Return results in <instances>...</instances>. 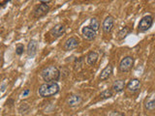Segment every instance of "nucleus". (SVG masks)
I'll list each match as a JSON object with an SVG mask.
<instances>
[{"mask_svg": "<svg viewBox=\"0 0 155 116\" xmlns=\"http://www.w3.org/2000/svg\"><path fill=\"white\" fill-rule=\"evenodd\" d=\"M60 90L59 85L57 84L55 81H50V82H45L42 84L39 88V95L42 98H48V97L56 95Z\"/></svg>", "mask_w": 155, "mask_h": 116, "instance_id": "f257e3e1", "label": "nucleus"}, {"mask_svg": "<svg viewBox=\"0 0 155 116\" xmlns=\"http://www.w3.org/2000/svg\"><path fill=\"white\" fill-rule=\"evenodd\" d=\"M41 76L44 81H57L60 79V72L54 66H48L41 72Z\"/></svg>", "mask_w": 155, "mask_h": 116, "instance_id": "f03ea898", "label": "nucleus"}, {"mask_svg": "<svg viewBox=\"0 0 155 116\" xmlns=\"http://www.w3.org/2000/svg\"><path fill=\"white\" fill-rule=\"evenodd\" d=\"M134 66V58L132 56H126L119 63V70L122 72H127L132 70Z\"/></svg>", "mask_w": 155, "mask_h": 116, "instance_id": "7ed1b4c3", "label": "nucleus"}, {"mask_svg": "<svg viewBox=\"0 0 155 116\" xmlns=\"http://www.w3.org/2000/svg\"><path fill=\"white\" fill-rule=\"evenodd\" d=\"M153 23V18L151 16H145L143 17L140 21L139 22V25H138V29L140 32H145L147 31L148 29L151 27Z\"/></svg>", "mask_w": 155, "mask_h": 116, "instance_id": "20e7f679", "label": "nucleus"}, {"mask_svg": "<svg viewBox=\"0 0 155 116\" xmlns=\"http://www.w3.org/2000/svg\"><path fill=\"white\" fill-rule=\"evenodd\" d=\"M48 12H50V6L47 5L46 3H43V4L39 5V6H37L36 9L34 10L33 16H34V18H39L46 16Z\"/></svg>", "mask_w": 155, "mask_h": 116, "instance_id": "39448f33", "label": "nucleus"}, {"mask_svg": "<svg viewBox=\"0 0 155 116\" xmlns=\"http://www.w3.org/2000/svg\"><path fill=\"white\" fill-rule=\"evenodd\" d=\"M64 33H65V26L61 23L56 24V25H54L50 30V34L53 38H59L62 35H64Z\"/></svg>", "mask_w": 155, "mask_h": 116, "instance_id": "423d86ee", "label": "nucleus"}, {"mask_svg": "<svg viewBox=\"0 0 155 116\" xmlns=\"http://www.w3.org/2000/svg\"><path fill=\"white\" fill-rule=\"evenodd\" d=\"M114 19L111 16H108L106 17V18L103 21V25H102V28H103V31L108 34L110 33L114 28Z\"/></svg>", "mask_w": 155, "mask_h": 116, "instance_id": "0eeeda50", "label": "nucleus"}, {"mask_svg": "<svg viewBox=\"0 0 155 116\" xmlns=\"http://www.w3.org/2000/svg\"><path fill=\"white\" fill-rule=\"evenodd\" d=\"M81 33L82 36L87 41H92L94 40L96 37V31L93 28H91L90 26H85L81 29Z\"/></svg>", "mask_w": 155, "mask_h": 116, "instance_id": "6e6552de", "label": "nucleus"}, {"mask_svg": "<svg viewBox=\"0 0 155 116\" xmlns=\"http://www.w3.org/2000/svg\"><path fill=\"white\" fill-rule=\"evenodd\" d=\"M79 44H80V41L78 40L76 37H71V38H69L65 42V44H64V50L66 51L73 50H75L76 47H78Z\"/></svg>", "mask_w": 155, "mask_h": 116, "instance_id": "1a4fd4ad", "label": "nucleus"}, {"mask_svg": "<svg viewBox=\"0 0 155 116\" xmlns=\"http://www.w3.org/2000/svg\"><path fill=\"white\" fill-rule=\"evenodd\" d=\"M81 103H82V98L80 95H71L67 99V105L70 108H76V106L80 105Z\"/></svg>", "mask_w": 155, "mask_h": 116, "instance_id": "9d476101", "label": "nucleus"}, {"mask_svg": "<svg viewBox=\"0 0 155 116\" xmlns=\"http://www.w3.org/2000/svg\"><path fill=\"white\" fill-rule=\"evenodd\" d=\"M140 81L137 79H131L127 84V90L129 92H132V93L138 92L140 90Z\"/></svg>", "mask_w": 155, "mask_h": 116, "instance_id": "9b49d317", "label": "nucleus"}, {"mask_svg": "<svg viewBox=\"0 0 155 116\" xmlns=\"http://www.w3.org/2000/svg\"><path fill=\"white\" fill-rule=\"evenodd\" d=\"M38 50V43L35 40H31L27 46V55L29 57H34Z\"/></svg>", "mask_w": 155, "mask_h": 116, "instance_id": "f8f14e48", "label": "nucleus"}, {"mask_svg": "<svg viewBox=\"0 0 155 116\" xmlns=\"http://www.w3.org/2000/svg\"><path fill=\"white\" fill-rule=\"evenodd\" d=\"M113 66H111L110 64L107 65L106 68H104L103 70H102L101 74H100V79L101 80H106L108 79L109 77L110 76V75L113 74Z\"/></svg>", "mask_w": 155, "mask_h": 116, "instance_id": "ddd939ff", "label": "nucleus"}, {"mask_svg": "<svg viewBox=\"0 0 155 116\" xmlns=\"http://www.w3.org/2000/svg\"><path fill=\"white\" fill-rule=\"evenodd\" d=\"M98 58H99L98 53L95 52V51H91L86 56V63L89 66H93V65L96 64V62H97V60H98Z\"/></svg>", "mask_w": 155, "mask_h": 116, "instance_id": "4468645a", "label": "nucleus"}, {"mask_svg": "<svg viewBox=\"0 0 155 116\" xmlns=\"http://www.w3.org/2000/svg\"><path fill=\"white\" fill-rule=\"evenodd\" d=\"M125 87V83L122 79H118V80H115L113 84V90L115 92V93H120L122 92L123 89Z\"/></svg>", "mask_w": 155, "mask_h": 116, "instance_id": "2eb2a0df", "label": "nucleus"}, {"mask_svg": "<svg viewBox=\"0 0 155 116\" xmlns=\"http://www.w3.org/2000/svg\"><path fill=\"white\" fill-rule=\"evenodd\" d=\"M145 108L148 111L155 110V94L150 97V98L145 102Z\"/></svg>", "mask_w": 155, "mask_h": 116, "instance_id": "dca6fc26", "label": "nucleus"}, {"mask_svg": "<svg viewBox=\"0 0 155 116\" xmlns=\"http://www.w3.org/2000/svg\"><path fill=\"white\" fill-rule=\"evenodd\" d=\"M113 95H114L113 91L110 90V89H107V90L102 92V93L100 94V97H101V99H104L105 100V99H110V98H111V97H113Z\"/></svg>", "mask_w": 155, "mask_h": 116, "instance_id": "f3484780", "label": "nucleus"}, {"mask_svg": "<svg viewBox=\"0 0 155 116\" xmlns=\"http://www.w3.org/2000/svg\"><path fill=\"white\" fill-rule=\"evenodd\" d=\"M91 28H93L95 31H97L100 27V23H99V21L96 18H92L91 21H90V25H89Z\"/></svg>", "mask_w": 155, "mask_h": 116, "instance_id": "a211bd4d", "label": "nucleus"}, {"mask_svg": "<svg viewBox=\"0 0 155 116\" xmlns=\"http://www.w3.org/2000/svg\"><path fill=\"white\" fill-rule=\"evenodd\" d=\"M129 28L128 27H124V28H122L121 30L118 32V35H117V37H118V39L119 40H122V39H124L125 37H126V35L129 33Z\"/></svg>", "mask_w": 155, "mask_h": 116, "instance_id": "6ab92c4d", "label": "nucleus"}, {"mask_svg": "<svg viewBox=\"0 0 155 116\" xmlns=\"http://www.w3.org/2000/svg\"><path fill=\"white\" fill-rule=\"evenodd\" d=\"M28 110H29V105H28L26 103H22V104L19 105V108H18V112L21 113V114L26 113Z\"/></svg>", "mask_w": 155, "mask_h": 116, "instance_id": "aec40b11", "label": "nucleus"}, {"mask_svg": "<svg viewBox=\"0 0 155 116\" xmlns=\"http://www.w3.org/2000/svg\"><path fill=\"white\" fill-rule=\"evenodd\" d=\"M82 58H80V59H77L76 60V63H75V67H74V69L75 71H80L81 69V67H82Z\"/></svg>", "mask_w": 155, "mask_h": 116, "instance_id": "412c9836", "label": "nucleus"}, {"mask_svg": "<svg viewBox=\"0 0 155 116\" xmlns=\"http://www.w3.org/2000/svg\"><path fill=\"white\" fill-rule=\"evenodd\" d=\"M23 51H24V47H23V45H21V44H19V45H18L16 47V54L21 55Z\"/></svg>", "mask_w": 155, "mask_h": 116, "instance_id": "4be33fe9", "label": "nucleus"}, {"mask_svg": "<svg viewBox=\"0 0 155 116\" xmlns=\"http://www.w3.org/2000/svg\"><path fill=\"white\" fill-rule=\"evenodd\" d=\"M109 115H110V116H123L124 114H122V113L118 112V111H114V112L110 113Z\"/></svg>", "mask_w": 155, "mask_h": 116, "instance_id": "5701e85b", "label": "nucleus"}, {"mask_svg": "<svg viewBox=\"0 0 155 116\" xmlns=\"http://www.w3.org/2000/svg\"><path fill=\"white\" fill-rule=\"evenodd\" d=\"M30 93V90L29 89H24V91L22 92V97H27Z\"/></svg>", "mask_w": 155, "mask_h": 116, "instance_id": "b1692460", "label": "nucleus"}, {"mask_svg": "<svg viewBox=\"0 0 155 116\" xmlns=\"http://www.w3.org/2000/svg\"><path fill=\"white\" fill-rule=\"evenodd\" d=\"M14 103H15V102H14V100L13 99H9L8 101H7V105H9V106H13V105H14Z\"/></svg>", "mask_w": 155, "mask_h": 116, "instance_id": "393cba45", "label": "nucleus"}, {"mask_svg": "<svg viewBox=\"0 0 155 116\" xmlns=\"http://www.w3.org/2000/svg\"><path fill=\"white\" fill-rule=\"evenodd\" d=\"M38 1H40L42 3H50L51 0H38Z\"/></svg>", "mask_w": 155, "mask_h": 116, "instance_id": "a878e982", "label": "nucleus"}, {"mask_svg": "<svg viewBox=\"0 0 155 116\" xmlns=\"http://www.w3.org/2000/svg\"><path fill=\"white\" fill-rule=\"evenodd\" d=\"M9 1H11V0H6V1H4V2L2 3V6H3V5H5V4H6L7 2H9Z\"/></svg>", "mask_w": 155, "mask_h": 116, "instance_id": "bb28decb", "label": "nucleus"}, {"mask_svg": "<svg viewBox=\"0 0 155 116\" xmlns=\"http://www.w3.org/2000/svg\"><path fill=\"white\" fill-rule=\"evenodd\" d=\"M4 91H5V85L2 86V92H4Z\"/></svg>", "mask_w": 155, "mask_h": 116, "instance_id": "cd10ccee", "label": "nucleus"}]
</instances>
